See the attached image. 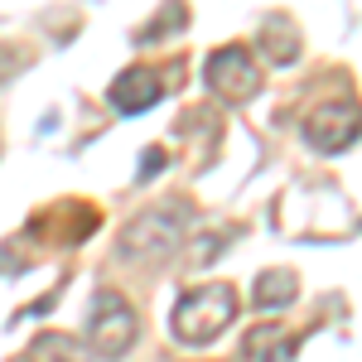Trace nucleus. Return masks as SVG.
<instances>
[{
  "mask_svg": "<svg viewBox=\"0 0 362 362\" xmlns=\"http://www.w3.org/2000/svg\"><path fill=\"white\" fill-rule=\"evenodd\" d=\"M237 290L227 285V280H213V285H198L189 290L174 314H169V329H174V343H184V348H208L218 334L232 329V319H237Z\"/></svg>",
  "mask_w": 362,
  "mask_h": 362,
  "instance_id": "1",
  "label": "nucleus"
},
{
  "mask_svg": "<svg viewBox=\"0 0 362 362\" xmlns=\"http://www.w3.org/2000/svg\"><path fill=\"white\" fill-rule=\"evenodd\" d=\"M140 334V314L136 305L121 295V290H97L92 295V309H87V343H92V353L97 358H126L131 353V343Z\"/></svg>",
  "mask_w": 362,
  "mask_h": 362,
  "instance_id": "2",
  "label": "nucleus"
},
{
  "mask_svg": "<svg viewBox=\"0 0 362 362\" xmlns=\"http://www.w3.org/2000/svg\"><path fill=\"white\" fill-rule=\"evenodd\" d=\"M179 237H184V223H179V208H150V213H140L131 223L121 227V242L116 251L126 256V261H169L174 251H179Z\"/></svg>",
  "mask_w": 362,
  "mask_h": 362,
  "instance_id": "3",
  "label": "nucleus"
},
{
  "mask_svg": "<svg viewBox=\"0 0 362 362\" xmlns=\"http://www.w3.org/2000/svg\"><path fill=\"white\" fill-rule=\"evenodd\" d=\"M203 78L213 87V97L227 102V107L251 102V97L261 92V83H266V78H261V63H256V54H251L247 44H223V49H213Z\"/></svg>",
  "mask_w": 362,
  "mask_h": 362,
  "instance_id": "4",
  "label": "nucleus"
},
{
  "mask_svg": "<svg viewBox=\"0 0 362 362\" xmlns=\"http://www.w3.org/2000/svg\"><path fill=\"white\" fill-rule=\"evenodd\" d=\"M300 131H305L309 150H319V155H338V150L358 145V136H362V102H358V97L319 102V107L305 116Z\"/></svg>",
  "mask_w": 362,
  "mask_h": 362,
  "instance_id": "5",
  "label": "nucleus"
},
{
  "mask_svg": "<svg viewBox=\"0 0 362 362\" xmlns=\"http://www.w3.org/2000/svg\"><path fill=\"white\" fill-rule=\"evenodd\" d=\"M160 97H165L160 68H126V73H116L112 87H107V102H112L121 116L150 112V107H160Z\"/></svg>",
  "mask_w": 362,
  "mask_h": 362,
  "instance_id": "6",
  "label": "nucleus"
},
{
  "mask_svg": "<svg viewBox=\"0 0 362 362\" xmlns=\"http://www.w3.org/2000/svg\"><path fill=\"white\" fill-rule=\"evenodd\" d=\"M295 295H300V276L285 271V266H271L251 280V305L256 309H285L295 305Z\"/></svg>",
  "mask_w": 362,
  "mask_h": 362,
  "instance_id": "7",
  "label": "nucleus"
},
{
  "mask_svg": "<svg viewBox=\"0 0 362 362\" xmlns=\"http://www.w3.org/2000/svg\"><path fill=\"white\" fill-rule=\"evenodd\" d=\"M242 348H247V358H251V362H290V358H295V338L285 334L280 324L251 329Z\"/></svg>",
  "mask_w": 362,
  "mask_h": 362,
  "instance_id": "8",
  "label": "nucleus"
},
{
  "mask_svg": "<svg viewBox=\"0 0 362 362\" xmlns=\"http://www.w3.org/2000/svg\"><path fill=\"white\" fill-rule=\"evenodd\" d=\"M261 49H266L271 63H290V58L300 54V29L290 25L285 15H271L266 29H261Z\"/></svg>",
  "mask_w": 362,
  "mask_h": 362,
  "instance_id": "9",
  "label": "nucleus"
},
{
  "mask_svg": "<svg viewBox=\"0 0 362 362\" xmlns=\"http://www.w3.org/2000/svg\"><path fill=\"white\" fill-rule=\"evenodd\" d=\"M29 362H83V353H78V343L63 334H44L34 348H29Z\"/></svg>",
  "mask_w": 362,
  "mask_h": 362,
  "instance_id": "10",
  "label": "nucleus"
},
{
  "mask_svg": "<svg viewBox=\"0 0 362 362\" xmlns=\"http://www.w3.org/2000/svg\"><path fill=\"white\" fill-rule=\"evenodd\" d=\"M15 68H20V54H15L10 44H0V83H5V78H10Z\"/></svg>",
  "mask_w": 362,
  "mask_h": 362,
  "instance_id": "11",
  "label": "nucleus"
},
{
  "mask_svg": "<svg viewBox=\"0 0 362 362\" xmlns=\"http://www.w3.org/2000/svg\"><path fill=\"white\" fill-rule=\"evenodd\" d=\"M160 165H165V155H160V150H150V160H145V169H140V174H155Z\"/></svg>",
  "mask_w": 362,
  "mask_h": 362,
  "instance_id": "12",
  "label": "nucleus"
}]
</instances>
